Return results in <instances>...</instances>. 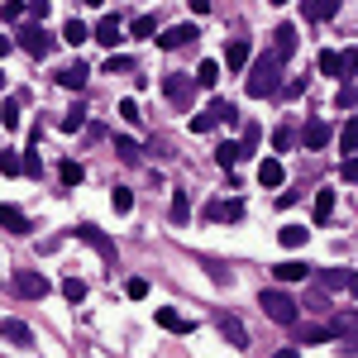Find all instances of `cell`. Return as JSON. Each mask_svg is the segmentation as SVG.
Wrapping results in <instances>:
<instances>
[{
    "mask_svg": "<svg viewBox=\"0 0 358 358\" xmlns=\"http://www.w3.org/2000/svg\"><path fill=\"white\" fill-rule=\"evenodd\" d=\"M244 91L253 96V101H268V96H282V62H277L273 53H263L253 67H248V82Z\"/></svg>",
    "mask_w": 358,
    "mask_h": 358,
    "instance_id": "1",
    "label": "cell"
},
{
    "mask_svg": "<svg viewBox=\"0 0 358 358\" xmlns=\"http://www.w3.org/2000/svg\"><path fill=\"white\" fill-rule=\"evenodd\" d=\"M215 124H229V129L239 124V110H234V101L215 96V101H210V106H206L201 115H192V134H210Z\"/></svg>",
    "mask_w": 358,
    "mask_h": 358,
    "instance_id": "2",
    "label": "cell"
},
{
    "mask_svg": "<svg viewBox=\"0 0 358 358\" xmlns=\"http://www.w3.org/2000/svg\"><path fill=\"white\" fill-rule=\"evenodd\" d=\"M15 43H20V48H24L29 57H38V62H43V57L53 53V34H48V29L38 24V20H29V24H20V34H15Z\"/></svg>",
    "mask_w": 358,
    "mask_h": 358,
    "instance_id": "3",
    "label": "cell"
},
{
    "mask_svg": "<svg viewBox=\"0 0 358 358\" xmlns=\"http://www.w3.org/2000/svg\"><path fill=\"white\" fill-rule=\"evenodd\" d=\"M258 306H263V315H268V320H277V325H296V301H292L287 292H277V287H263Z\"/></svg>",
    "mask_w": 358,
    "mask_h": 358,
    "instance_id": "4",
    "label": "cell"
},
{
    "mask_svg": "<svg viewBox=\"0 0 358 358\" xmlns=\"http://www.w3.org/2000/svg\"><path fill=\"white\" fill-rule=\"evenodd\" d=\"M330 330H334V339H339L344 354H358V310H339Z\"/></svg>",
    "mask_w": 358,
    "mask_h": 358,
    "instance_id": "5",
    "label": "cell"
},
{
    "mask_svg": "<svg viewBox=\"0 0 358 358\" xmlns=\"http://www.w3.org/2000/svg\"><path fill=\"white\" fill-rule=\"evenodd\" d=\"M15 296H24V301H43V296H48V277L20 268V273H15Z\"/></svg>",
    "mask_w": 358,
    "mask_h": 358,
    "instance_id": "6",
    "label": "cell"
},
{
    "mask_svg": "<svg viewBox=\"0 0 358 358\" xmlns=\"http://www.w3.org/2000/svg\"><path fill=\"white\" fill-rule=\"evenodd\" d=\"M0 339L15 344V349H29V344H34V330H29L20 315H5V320H0Z\"/></svg>",
    "mask_w": 358,
    "mask_h": 358,
    "instance_id": "7",
    "label": "cell"
},
{
    "mask_svg": "<svg viewBox=\"0 0 358 358\" xmlns=\"http://www.w3.org/2000/svg\"><path fill=\"white\" fill-rule=\"evenodd\" d=\"M77 239H82V244H91V248H96V253H101V258L115 268V239H106L96 224H77Z\"/></svg>",
    "mask_w": 358,
    "mask_h": 358,
    "instance_id": "8",
    "label": "cell"
},
{
    "mask_svg": "<svg viewBox=\"0 0 358 358\" xmlns=\"http://www.w3.org/2000/svg\"><path fill=\"white\" fill-rule=\"evenodd\" d=\"M192 86H196V77H187V72L163 77V91H167V101H172V106H187V101H192Z\"/></svg>",
    "mask_w": 358,
    "mask_h": 358,
    "instance_id": "9",
    "label": "cell"
},
{
    "mask_svg": "<svg viewBox=\"0 0 358 358\" xmlns=\"http://www.w3.org/2000/svg\"><path fill=\"white\" fill-rule=\"evenodd\" d=\"M91 38H96V43H106V48H115V43L124 38V24H120V15H106L101 24L91 29Z\"/></svg>",
    "mask_w": 358,
    "mask_h": 358,
    "instance_id": "10",
    "label": "cell"
},
{
    "mask_svg": "<svg viewBox=\"0 0 358 358\" xmlns=\"http://www.w3.org/2000/svg\"><path fill=\"white\" fill-rule=\"evenodd\" d=\"M292 53H296V29H292V24H277L273 29V57H277V62H287Z\"/></svg>",
    "mask_w": 358,
    "mask_h": 358,
    "instance_id": "11",
    "label": "cell"
},
{
    "mask_svg": "<svg viewBox=\"0 0 358 358\" xmlns=\"http://www.w3.org/2000/svg\"><path fill=\"white\" fill-rule=\"evenodd\" d=\"M201 34H196V24H177V29H167L163 38H158V48H187V43H196Z\"/></svg>",
    "mask_w": 358,
    "mask_h": 358,
    "instance_id": "12",
    "label": "cell"
},
{
    "mask_svg": "<svg viewBox=\"0 0 358 358\" xmlns=\"http://www.w3.org/2000/svg\"><path fill=\"white\" fill-rule=\"evenodd\" d=\"M153 320H158L167 334H187V330H192V320H187V315H177L172 306H158V315H153Z\"/></svg>",
    "mask_w": 358,
    "mask_h": 358,
    "instance_id": "13",
    "label": "cell"
},
{
    "mask_svg": "<svg viewBox=\"0 0 358 358\" xmlns=\"http://www.w3.org/2000/svg\"><path fill=\"white\" fill-rule=\"evenodd\" d=\"M0 229H10V234H29V215L20 206H0Z\"/></svg>",
    "mask_w": 358,
    "mask_h": 358,
    "instance_id": "14",
    "label": "cell"
},
{
    "mask_svg": "<svg viewBox=\"0 0 358 358\" xmlns=\"http://www.w3.org/2000/svg\"><path fill=\"white\" fill-rule=\"evenodd\" d=\"M224 67H229V72H244V67H248V38H229V48H224Z\"/></svg>",
    "mask_w": 358,
    "mask_h": 358,
    "instance_id": "15",
    "label": "cell"
},
{
    "mask_svg": "<svg viewBox=\"0 0 358 358\" xmlns=\"http://www.w3.org/2000/svg\"><path fill=\"white\" fill-rule=\"evenodd\" d=\"M330 215H334V192H330V187H320V192H315V206H310V220L330 224Z\"/></svg>",
    "mask_w": 358,
    "mask_h": 358,
    "instance_id": "16",
    "label": "cell"
},
{
    "mask_svg": "<svg viewBox=\"0 0 358 358\" xmlns=\"http://www.w3.org/2000/svg\"><path fill=\"white\" fill-rule=\"evenodd\" d=\"M306 148H325V143H330V138H334V129H330V124H325V120H310V124H306Z\"/></svg>",
    "mask_w": 358,
    "mask_h": 358,
    "instance_id": "17",
    "label": "cell"
},
{
    "mask_svg": "<svg viewBox=\"0 0 358 358\" xmlns=\"http://www.w3.org/2000/svg\"><path fill=\"white\" fill-rule=\"evenodd\" d=\"M258 182H263V187H282V182H287V167L277 163V158H263V163H258Z\"/></svg>",
    "mask_w": 358,
    "mask_h": 358,
    "instance_id": "18",
    "label": "cell"
},
{
    "mask_svg": "<svg viewBox=\"0 0 358 358\" xmlns=\"http://www.w3.org/2000/svg\"><path fill=\"white\" fill-rule=\"evenodd\" d=\"M220 334L229 339V344H234V349H248V330L239 325V320H234V315H220Z\"/></svg>",
    "mask_w": 358,
    "mask_h": 358,
    "instance_id": "19",
    "label": "cell"
},
{
    "mask_svg": "<svg viewBox=\"0 0 358 358\" xmlns=\"http://www.w3.org/2000/svg\"><path fill=\"white\" fill-rule=\"evenodd\" d=\"M57 86H67V91H82V86H86V62H72V67H62V72H57Z\"/></svg>",
    "mask_w": 358,
    "mask_h": 358,
    "instance_id": "20",
    "label": "cell"
},
{
    "mask_svg": "<svg viewBox=\"0 0 358 358\" xmlns=\"http://www.w3.org/2000/svg\"><path fill=\"white\" fill-rule=\"evenodd\" d=\"M206 215L210 220H244V201H215Z\"/></svg>",
    "mask_w": 358,
    "mask_h": 358,
    "instance_id": "21",
    "label": "cell"
},
{
    "mask_svg": "<svg viewBox=\"0 0 358 358\" xmlns=\"http://www.w3.org/2000/svg\"><path fill=\"white\" fill-rule=\"evenodd\" d=\"M315 282H320V292H339V287H349V273L344 268H320Z\"/></svg>",
    "mask_w": 358,
    "mask_h": 358,
    "instance_id": "22",
    "label": "cell"
},
{
    "mask_svg": "<svg viewBox=\"0 0 358 358\" xmlns=\"http://www.w3.org/2000/svg\"><path fill=\"white\" fill-rule=\"evenodd\" d=\"M339 0H306V20H334Z\"/></svg>",
    "mask_w": 358,
    "mask_h": 358,
    "instance_id": "23",
    "label": "cell"
},
{
    "mask_svg": "<svg viewBox=\"0 0 358 358\" xmlns=\"http://www.w3.org/2000/svg\"><path fill=\"white\" fill-rule=\"evenodd\" d=\"M339 148H344V158H349V153H358V115H349V120H344V129H339Z\"/></svg>",
    "mask_w": 358,
    "mask_h": 358,
    "instance_id": "24",
    "label": "cell"
},
{
    "mask_svg": "<svg viewBox=\"0 0 358 358\" xmlns=\"http://www.w3.org/2000/svg\"><path fill=\"white\" fill-rule=\"evenodd\" d=\"M292 330H296V325H292ZM334 339V330H320V325H301V330H296V344H330Z\"/></svg>",
    "mask_w": 358,
    "mask_h": 358,
    "instance_id": "25",
    "label": "cell"
},
{
    "mask_svg": "<svg viewBox=\"0 0 358 358\" xmlns=\"http://www.w3.org/2000/svg\"><path fill=\"white\" fill-rule=\"evenodd\" d=\"M277 239H282V248H301L306 239H310V229H306V224H282Z\"/></svg>",
    "mask_w": 358,
    "mask_h": 358,
    "instance_id": "26",
    "label": "cell"
},
{
    "mask_svg": "<svg viewBox=\"0 0 358 358\" xmlns=\"http://www.w3.org/2000/svg\"><path fill=\"white\" fill-rule=\"evenodd\" d=\"M86 38H91V29H86L82 20H77V15H72V20H67V24H62V43H72V48H77V43H86Z\"/></svg>",
    "mask_w": 358,
    "mask_h": 358,
    "instance_id": "27",
    "label": "cell"
},
{
    "mask_svg": "<svg viewBox=\"0 0 358 358\" xmlns=\"http://www.w3.org/2000/svg\"><path fill=\"white\" fill-rule=\"evenodd\" d=\"M248 153H244V143H220V148H215V163L220 167H234V163H244Z\"/></svg>",
    "mask_w": 358,
    "mask_h": 358,
    "instance_id": "28",
    "label": "cell"
},
{
    "mask_svg": "<svg viewBox=\"0 0 358 358\" xmlns=\"http://www.w3.org/2000/svg\"><path fill=\"white\" fill-rule=\"evenodd\" d=\"M24 15H29L24 0H0V20L5 24H24Z\"/></svg>",
    "mask_w": 358,
    "mask_h": 358,
    "instance_id": "29",
    "label": "cell"
},
{
    "mask_svg": "<svg viewBox=\"0 0 358 358\" xmlns=\"http://www.w3.org/2000/svg\"><path fill=\"white\" fill-rule=\"evenodd\" d=\"M273 273L282 277V282H306V273H310V268H306V263H296V258H287V263H277Z\"/></svg>",
    "mask_w": 358,
    "mask_h": 358,
    "instance_id": "30",
    "label": "cell"
},
{
    "mask_svg": "<svg viewBox=\"0 0 358 358\" xmlns=\"http://www.w3.org/2000/svg\"><path fill=\"white\" fill-rule=\"evenodd\" d=\"M215 82H220V62H215V57H206V62L196 67V86H206V91H210Z\"/></svg>",
    "mask_w": 358,
    "mask_h": 358,
    "instance_id": "31",
    "label": "cell"
},
{
    "mask_svg": "<svg viewBox=\"0 0 358 358\" xmlns=\"http://www.w3.org/2000/svg\"><path fill=\"white\" fill-rule=\"evenodd\" d=\"M20 120H24V106H20V101L10 96V101L0 106V124H5V129H20Z\"/></svg>",
    "mask_w": 358,
    "mask_h": 358,
    "instance_id": "32",
    "label": "cell"
},
{
    "mask_svg": "<svg viewBox=\"0 0 358 358\" xmlns=\"http://www.w3.org/2000/svg\"><path fill=\"white\" fill-rule=\"evenodd\" d=\"M0 172H5V177H20V172H24V158H20L15 148H5V153H0Z\"/></svg>",
    "mask_w": 358,
    "mask_h": 358,
    "instance_id": "33",
    "label": "cell"
},
{
    "mask_svg": "<svg viewBox=\"0 0 358 358\" xmlns=\"http://www.w3.org/2000/svg\"><path fill=\"white\" fill-rule=\"evenodd\" d=\"M57 177H62V187H82L86 167L82 163H62V167H57Z\"/></svg>",
    "mask_w": 358,
    "mask_h": 358,
    "instance_id": "34",
    "label": "cell"
},
{
    "mask_svg": "<svg viewBox=\"0 0 358 358\" xmlns=\"http://www.w3.org/2000/svg\"><path fill=\"white\" fill-rule=\"evenodd\" d=\"M115 153H120L124 163H138V143L129 134H115Z\"/></svg>",
    "mask_w": 358,
    "mask_h": 358,
    "instance_id": "35",
    "label": "cell"
},
{
    "mask_svg": "<svg viewBox=\"0 0 358 358\" xmlns=\"http://www.w3.org/2000/svg\"><path fill=\"white\" fill-rule=\"evenodd\" d=\"M110 206L120 210V215H129V210H134V192H129V187H115V192H110Z\"/></svg>",
    "mask_w": 358,
    "mask_h": 358,
    "instance_id": "36",
    "label": "cell"
},
{
    "mask_svg": "<svg viewBox=\"0 0 358 358\" xmlns=\"http://www.w3.org/2000/svg\"><path fill=\"white\" fill-rule=\"evenodd\" d=\"M187 215H192V201H187V192H172V220L187 224Z\"/></svg>",
    "mask_w": 358,
    "mask_h": 358,
    "instance_id": "37",
    "label": "cell"
},
{
    "mask_svg": "<svg viewBox=\"0 0 358 358\" xmlns=\"http://www.w3.org/2000/svg\"><path fill=\"white\" fill-rule=\"evenodd\" d=\"M82 124H86V106H72V110L62 115V129H67V134H77Z\"/></svg>",
    "mask_w": 358,
    "mask_h": 358,
    "instance_id": "38",
    "label": "cell"
},
{
    "mask_svg": "<svg viewBox=\"0 0 358 358\" xmlns=\"http://www.w3.org/2000/svg\"><path fill=\"white\" fill-rule=\"evenodd\" d=\"M153 29H158V20H153V15H138L134 24H129V34H134V38H153Z\"/></svg>",
    "mask_w": 358,
    "mask_h": 358,
    "instance_id": "39",
    "label": "cell"
},
{
    "mask_svg": "<svg viewBox=\"0 0 358 358\" xmlns=\"http://www.w3.org/2000/svg\"><path fill=\"white\" fill-rule=\"evenodd\" d=\"M62 296H67V301L77 306V301L86 296V282H82V277H67V282H62Z\"/></svg>",
    "mask_w": 358,
    "mask_h": 358,
    "instance_id": "40",
    "label": "cell"
},
{
    "mask_svg": "<svg viewBox=\"0 0 358 358\" xmlns=\"http://www.w3.org/2000/svg\"><path fill=\"white\" fill-rule=\"evenodd\" d=\"M358 72V48H344L339 53V77H354Z\"/></svg>",
    "mask_w": 358,
    "mask_h": 358,
    "instance_id": "41",
    "label": "cell"
},
{
    "mask_svg": "<svg viewBox=\"0 0 358 358\" xmlns=\"http://www.w3.org/2000/svg\"><path fill=\"white\" fill-rule=\"evenodd\" d=\"M124 296H129V301H143V296H148V282H143V277H129V282H124Z\"/></svg>",
    "mask_w": 358,
    "mask_h": 358,
    "instance_id": "42",
    "label": "cell"
},
{
    "mask_svg": "<svg viewBox=\"0 0 358 358\" xmlns=\"http://www.w3.org/2000/svg\"><path fill=\"white\" fill-rule=\"evenodd\" d=\"M320 72H325V77H339V53H334V48L320 53Z\"/></svg>",
    "mask_w": 358,
    "mask_h": 358,
    "instance_id": "43",
    "label": "cell"
},
{
    "mask_svg": "<svg viewBox=\"0 0 358 358\" xmlns=\"http://www.w3.org/2000/svg\"><path fill=\"white\" fill-rule=\"evenodd\" d=\"M349 106H358V86H354V82L339 86V110H349Z\"/></svg>",
    "mask_w": 358,
    "mask_h": 358,
    "instance_id": "44",
    "label": "cell"
},
{
    "mask_svg": "<svg viewBox=\"0 0 358 358\" xmlns=\"http://www.w3.org/2000/svg\"><path fill=\"white\" fill-rule=\"evenodd\" d=\"M48 10H53V0H29V20H38V24H43V20H48Z\"/></svg>",
    "mask_w": 358,
    "mask_h": 358,
    "instance_id": "45",
    "label": "cell"
},
{
    "mask_svg": "<svg viewBox=\"0 0 358 358\" xmlns=\"http://www.w3.org/2000/svg\"><path fill=\"white\" fill-rule=\"evenodd\" d=\"M24 172H29V177H38V172H43V163H38V143H29V153H24Z\"/></svg>",
    "mask_w": 358,
    "mask_h": 358,
    "instance_id": "46",
    "label": "cell"
},
{
    "mask_svg": "<svg viewBox=\"0 0 358 358\" xmlns=\"http://www.w3.org/2000/svg\"><path fill=\"white\" fill-rule=\"evenodd\" d=\"M258 138H263V129H258V124H244V138H239V143H244V153L258 148Z\"/></svg>",
    "mask_w": 358,
    "mask_h": 358,
    "instance_id": "47",
    "label": "cell"
},
{
    "mask_svg": "<svg viewBox=\"0 0 358 358\" xmlns=\"http://www.w3.org/2000/svg\"><path fill=\"white\" fill-rule=\"evenodd\" d=\"M339 177H344V182H354V187H358V158H354V153H349V158L339 163Z\"/></svg>",
    "mask_w": 358,
    "mask_h": 358,
    "instance_id": "48",
    "label": "cell"
},
{
    "mask_svg": "<svg viewBox=\"0 0 358 358\" xmlns=\"http://www.w3.org/2000/svg\"><path fill=\"white\" fill-rule=\"evenodd\" d=\"M292 143H296V134H292V129H277V134H273V148H277V153H287Z\"/></svg>",
    "mask_w": 358,
    "mask_h": 358,
    "instance_id": "49",
    "label": "cell"
},
{
    "mask_svg": "<svg viewBox=\"0 0 358 358\" xmlns=\"http://www.w3.org/2000/svg\"><path fill=\"white\" fill-rule=\"evenodd\" d=\"M120 120H129V124H138V106H134V101H120Z\"/></svg>",
    "mask_w": 358,
    "mask_h": 358,
    "instance_id": "50",
    "label": "cell"
},
{
    "mask_svg": "<svg viewBox=\"0 0 358 358\" xmlns=\"http://www.w3.org/2000/svg\"><path fill=\"white\" fill-rule=\"evenodd\" d=\"M129 67H134L129 57H115V53H110V62H106V72H129Z\"/></svg>",
    "mask_w": 358,
    "mask_h": 358,
    "instance_id": "51",
    "label": "cell"
},
{
    "mask_svg": "<svg viewBox=\"0 0 358 358\" xmlns=\"http://www.w3.org/2000/svg\"><path fill=\"white\" fill-rule=\"evenodd\" d=\"M10 48H15V38H5V34H0V57L10 53Z\"/></svg>",
    "mask_w": 358,
    "mask_h": 358,
    "instance_id": "52",
    "label": "cell"
},
{
    "mask_svg": "<svg viewBox=\"0 0 358 358\" xmlns=\"http://www.w3.org/2000/svg\"><path fill=\"white\" fill-rule=\"evenodd\" d=\"M349 292H354V296H358V273H349Z\"/></svg>",
    "mask_w": 358,
    "mask_h": 358,
    "instance_id": "53",
    "label": "cell"
},
{
    "mask_svg": "<svg viewBox=\"0 0 358 358\" xmlns=\"http://www.w3.org/2000/svg\"><path fill=\"white\" fill-rule=\"evenodd\" d=\"M277 358H301V354H296V349H282V354H277Z\"/></svg>",
    "mask_w": 358,
    "mask_h": 358,
    "instance_id": "54",
    "label": "cell"
},
{
    "mask_svg": "<svg viewBox=\"0 0 358 358\" xmlns=\"http://www.w3.org/2000/svg\"><path fill=\"white\" fill-rule=\"evenodd\" d=\"M86 5H106V0H86Z\"/></svg>",
    "mask_w": 358,
    "mask_h": 358,
    "instance_id": "55",
    "label": "cell"
},
{
    "mask_svg": "<svg viewBox=\"0 0 358 358\" xmlns=\"http://www.w3.org/2000/svg\"><path fill=\"white\" fill-rule=\"evenodd\" d=\"M0 91H5V72H0Z\"/></svg>",
    "mask_w": 358,
    "mask_h": 358,
    "instance_id": "56",
    "label": "cell"
},
{
    "mask_svg": "<svg viewBox=\"0 0 358 358\" xmlns=\"http://www.w3.org/2000/svg\"><path fill=\"white\" fill-rule=\"evenodd\" d=\"M273 5H287V0H273Z\"/></svg>",
    "mask_w": 358,
    "mask_h": 358,
    "instance_id": "57",
    "label": "cell"
}]
</instances>
